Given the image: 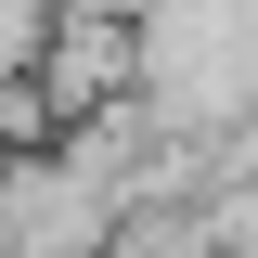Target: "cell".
Listing matches in <instances>:
<instances>
[{"instance_id": "cell-2", "label": "cell", "mask_w": 258, "mask_h": 258, "mask_svg": "<svg viewBox=\"0 0 258 258\" xmlns=\"http://www.w3.org/2000/svg\"><path fill=\"white\" fill-rule=\"evenodd\" d=\"M26 78H39V103H52V129L129 103L142 91V13H116V0H52V39H39Z\"/></svg>"}, {"instance_id": "cell-3", "label": "cell", "mask_w": 258, "mask_h": 258, "mask_svg": "<svg viewBox=\"0 0 258 258\" xmlns=\"http://www.w3.org/2000/svg\"><path fill=\"white\" fill-rule=\"evenodd\" d=\"M194 220H207V258H258V181H232V194H207Z\"/></svg>"}, {"instance_id": "cell-4", "label": "cell", "mask_w": 258, "mask_h": 258, "mask_svg": "<svg viewBox=\"0 0 258 258\" xmlns=\"http://www.w3.org/2000/svg\"><path fill=\"white\" fill-rule=\"evenodd\" d=\"M0 258H13V232H0Z\"/></svg>"}, {"instance_id": "cell-1", "label": "cell", "mask_w": 258, "mask_h": 258, "mask_svg": "<svg viewBox=\"0 0 258 258\" xmlns=\"http://www.w3.org/2000/svg\"><path fill=\"white\" fill-rule=\"evenodd\" d=\"M0 232H13V258H103L129 232V207L64 155V142H13V155H0Z\"/></svg>"}]
</instances>
